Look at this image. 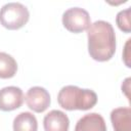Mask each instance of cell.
Masks as SVG:
<instances>
[{"label":"cell","mask_w":131,"mask_h":131,"mask_svg":"<svg viewBox=\"0 0 131 131\" xmlns=\"http://www.w3.org/2000/svg\"><path fill=\"white\" fill-rule=\"evenodd\" d=\"M43 127L45 131H69V117L61 111L52 110L43 119Z\"/></svg>","instance_id":"52a82bcc"},{"label":"cell","mask_w":131,"mask_h":131,"mask_svg":"<svg viewBox=\"0 0 131 131\" xmlns=\"http://www.w3.org/2000/svg\"><path fill=\"white\" fill-rule=\"evenodd\" d=\"M24 98V92L19 87H4L0 89V110L3 112L14 111L21 106Z\"/></svg>","instance_id":"8992f818"},{"label":"cell","mask_w":131,"mask_h":131,"mask_svg":"<svg viewBox=\"0 0 131 131\" xmlns=\"http://www.w3.org/2000/svg\"><path fill=\"white\" fill-rule=\"evenodd\" d=\"M61 20L63 27L75 34L88 30L91 25V18L88 11L81 7H72L66 10Z\"/></svg>","instance_id":"277c9868"},{"label":"cell","mask_w":131,"mask_h":131,"mask_svg":"<svg viewBox=\"0 0 131 131\" xmlns=\"http://www.w3.org/2000/svg\"><path fill=\"white\" fill-rule=\"evenodd\" d=\"M30 18L28 8L19 2H9L0 9V24L8 30L23 28Z\"/></svg>","instance_id":"3957f363"},{"label":"cell","mask_w":131,"mask_h":131,"mask_svg":"<svg viewBox=\"0 0 131 131\" xmlns=\"http://www.w3.org/2000/svg\"><path fill=\"white\" fill-rule=\"evenodd\" d=\"M25 99L29 108L35 113H43L48 108L51 102L49 92L40 86L31 87L27 91Z\"/></svg>","instance_id":"5b68a950"},{"label":"cell","mask_w":131,"mask_h":131,"mask_svg":"<svg viewBox=\"0 0 131 131\" xmlns=\"http://www.w3.org/2000/svg\"><path fill=\"white\" fill-rule=\"evenodd\" d=\"M74 131H106V124L101 115L90 113L79 119Z\"/></svg>","instance_id":"ba28073f"},{"label":"cell","mask_w":131,"mask_h":131,"mask_svg":"<svg viewBox=\"0 0 131 131\" xmlns=\"http://www.w3.org/2000/svg\"><path fill=\"white\" fill-rule=\"evenodd\" d=\"M38 122L36 117L30 112L18 114L13 120V131H37Z\"/></svg>","instance_id":"30bf717a"},{"label":"cell","mask_w":131,"mask_h":131,"mask_svg":"<svg viewBox=\"0 0 131 131\" xmlns=\"http://www.w3.org/2000/svg\"><path fill=\"white\" fill-rule=\"evenodd\" d=\"M17 71L16 60L6 52H0V78L9 79L14 77Z\"/></svg>","instance_id":"8fae6325"},{"label":"cell","mask_w":131,"mask_h":131,"mask_svg":"<svg viewBox=\"0 0 131 131\" xmlns=\"http://www.w3.org/2000/svg\"><path fill=\"white\" fill-rule=\"evenodd\" d=\"M114 131H131V108L117 107L111 112Z\"/></svg>","instance_id":"9c48e42d"},{"label":"cell","mask_w":131,"mask_h":131,"mask_svg":"<svg viewBox=\"0 0 131 131\" xmlns=\"http://www.w3.org/2000/svg\"><path fill=\"white\" fill-rule=\"evenodd\" d=\"M116 24L118 28L124 33L131 32V25H130V7L118 12L116 16Z\"/></svg>","instance_id":"7c38bea8"},{"label":"cell","mask_w":131,"mask_h":131,"mask_svg":"<svg viewBox=\"0 0 131 131\" xmlns=\"http://www.w3.org/2000/svg\"><path fill=\"white\" fill-rule=\"evenodd\" d=\"M88 52L96 61H107L116 52V34L113 26L105 20H96L87 30Z\"/></svg>","instance_id":"6da1fadb"},{"label":"cell","mask_w":131,"mask_h":131,"mask_svg":"<svg viewBox=\"0 0 131 131\" xmlns=\"http://www.w3.org/2000/svg\"><path fill=\"white\" fill-rule=\"evenodd\" d=\"M58 104L67 111H87L97 102V94L91 89H83L75 85L63 86L57 94Z\"/></svg>","instance_id":"7a4b0ae2"}]
</instances>
